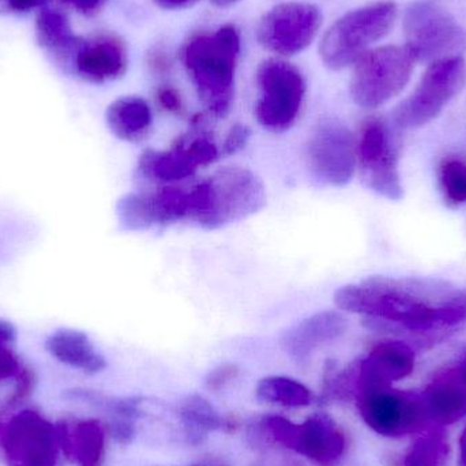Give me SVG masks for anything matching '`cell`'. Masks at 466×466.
Masks as SVG:
<instances>
[{
  "label": "cell",
  "instance_id": "cell-1",
  "mask_svg": "<svg viewBox=\"0 0 466 466\" xmlns=\"http://www.w3.org/2000/svg\"><path fill=\"white\" fill-rule=\"evenodd\" d=\"M334 301L375 331L429 336L466 323L464 290L441 279L371 277L339 288Z\"/></svg>",
  "mask_w": 466,
  "mask_h": 466
},
{
  "label": "cell",
  "instance_id": "cell-2",
  "mask_svg": "<svg viewBox=\"0 0 466 466\" xmlns=\"http://www.w3.org/2000/svg\"><path fill=\"white\" fill-rule=\"evenodd\" d=\"M240 49V33L232 24L194 35L183 46V66L199 100L215 116L224 117L231 111Z\"/></svg>",
  "mask_w": 466,
  "mask_h": 466
},
{
  "label": "cell",
  "instance_id": "cell-3",
  "mask_svg": "<svg viewBox=\"0 0 466 466\" xmlns=\"http://www.w3.org/2000/svg\"><path fill=\"white\" fill-rule=\"evenodd\" d=\"M248 438L262 451L279 446L318 466L339 464L348 449L344 430L325 412L314 413L300 424L284 416H263L248 427Z\"/></svg>",
  "mask_w": 466,
  "mask_h": 466
},
{
  "label": "cell",
  "instance_id": "cell-4",
  "mask_svg": "<svg viewBox=\"0 0 466 466\" xmlns=\"http://www.w3.org/2000/svg\"><path fill=\"white\" fill-rule=\"evenodd\" d=\"M399 8L393 0H380L339 16L323 35L319 56L333 71L355 65L396 24Z\"/></svg>",
  "mask_w": 466,
  "mask_h": 466
},
{
  "label": "cell",
  "instance_id": "cell-5",
  "mask_svg": "<svg viewBox=\"0 0 466 466\" xmlns=\"http://www.w3.org/2000/svg\"><path fill=\"white\" fill-rule=\"evenodd\" d=\"M415 63L405 46L370 49L353 65L350 97L361 108L385 106L410 84Z\"/></svg>",
  "mask_w": 466,
  "mask_h": 466
},
{
  "label": "cell",
  "instance_id": "cell-6",
  "mask_svg": "<svg viewBox=\"0 0 466 466\" xmlns=\"http://www.w3.org/2000/svg\"><path fill=\"white\" fill-rule=\"evenodd\" d=\"M257 86L258 123L271 133L289 130L298 120L306 98L303 73L287 60L266 59L258 67Z\"/></svg>",
  "mask_w": 466,
  "mask_h": 466
},
{
  "label": "cell",
  "instance_id": "cell-7",
  "mask_svg": "<svg viewBox=\"0 0 466 466\" xmlns=\"http://www.w3.org/2000/svg\"><path fill=\"white\" fill-rule=\"evenodd\" d=\"M405 48L415 62L432 63L461 56L466 48L464 27L432 2H415L404 13Z\"/></svg>",
  "mask_w": 466,
  "mask_h": 466
},
{
  "label": "cell",
  "instance_id": "cell-8",
  "mask_svg": "<svg viewBox=\"0 0 466 466\" xmlns=\"http://www.w3.org/2000/svg\"><path fill=\"white\" fill-rule=\"evenodd\" d=\"M465 81L466 62L462 56L429 65L415 90L394 109V125L400 128H420L429 125L461 92Z\"/></svg>",
  "mask_w": 466,
  "mask_h": 466
},
{
  "label": "cell",
  "instance_id": "cell-9",
  "mask_svg": "<svg viewBox=\"0 0 466 466\" xmlns=\"http://www.w3.org/2000/svg\"><path fill=\"white\" fill-rule=\"evenodd\" d=\"M0 451L7 466H60L59 426L35 410H22L3 421Z\"/></svg>",
  "mask_w": 466,
  "mask_h": 466
},
{
  "label": "cell",
  "instance_id": "cell-10",
  "mask_svg": "<svg viewBox=\"0 0 466 466\" xmlns=\"http://www.w3.org/2000/svg\"><path fill=\"white\" fill-rule=\"evenodd\" d=\"M205 182L209 208L201 228H224L257 215L265 208V185L258 175L243 167H226Z\"/></svg>",
  "mask_w": 466,
  "mask_h": 466
},
{
  "label": "cell",
  "instance_id": "cell-11",
  "mask_svg": "<svg viewBox=\"0 0 466 466\" xmlns=\"http://www.w3.org/2000/svg\"><path fill=\"white\" fill-rule=\"evenodd\" d=\"M361 420L377 434L402 438L423 431L429 427L423 394L385 388L366 389L355 397Z\"/></svg>",
  "mask_w": 466,
  "mask_h": 466
},
{
  "label": "cell",
  "instance_id": "cell-12",
  "mask_svg": "<svg viewBox=\"0 0 466 466\" xmlns=\"http://www.w3.org/2000/svg\"><path fill=\"white\" fill-rule=\"evenodd\" d=\"M322 21V10L314 3H279L259 19L255 35L266 51L295 56L314 43Z\"/></svg>",
  "mask_w": 466,
  "mask_h": 466
},
{
  "label": "cell",
  "instance_id": "cell-13",
  "mask_svg": "<svg viewBox=\"0 0 466 466\" xmlns=\"http://www.w3.org/2000/svg\"><path fill=\"white\" fill-rule=\"evenodd\" d=\"M309 175L322 186L341 187L355 177L358 168L356 139L339 120H322L307 144Z\"/></svg>",
  "mask_w": 466,
  "mask_h": 466
},
{
  "label": "cell",
  "instance_id": "cell-14",
  "mask_svg": "<svg viewBox=\"0 0 466 466\" xmlns=\"http://www.w3.org/2000/svg\"><path fill=\"white\" fill-rule=\"evenodd\" d=\"M356 156L369 188L390 201L402 198L399 155L386 123L380 119L366 122L356 141Z\"/></svg>",
  "mask_w": 466,
  "mask_h": 466
},
{
  "label": "cell",
  "instance_id": "cell-15",
  "mask_svg": "<svg viewBox=\"0 0 466 466\" xmlns=\"http://www.w3.org/2000/svg\"><path fill=\"white\" fill-rule=\"evenodd\" d=\"M356 394L366 389L385 388L410 377L415 370V350L404 341H382L369 355L350 366Z\"/></svg>",
  "mask_w": 466,
  "mask_h": 466
},
{
  "label": "cell",
  "instance_id": "cell-16",
  "mask_svg": "<svg viewBox=\"0 0 466 466\" xmlns=\"http://www.w3.org/2000/svg\"><path fill=\"white\" fill-rule=\"evenodd\" d=\"M348 320L339 311H320L301 319L282 333L279 347L298 364H304L318 350L344 336Z\"/></svg>",
  "mask_w": 466,
  "mask_h": 466
},
{
  "label": "cell",
  "instance_id": "cell-17",
  "mask_svg": "<svg viewBox=\"0 0 466 466\" xmlns=\"http://www.w3.org/2000/svg\"><path fill=\"white\" fill-rule=\"evenodd\" d=\"M74 73L90 84H106L119 79L127 68V51L116 35H101L82 41L74 56Z\"/></svg>",
  "mask_w": 466,
  "mask_h": 466
},
{
  "label": "cell",
  "instance_id": "cell-18",
  "mask_svg": "<svg viewBox=\"0 0 466 466\" xmlns=\"http://www.w3.org/2000/svg\"><path fill=\"white\" fill-rule=\"evenodd\" d=\"M430 420L438 426L456 423L466 415V380L457 364L438 372L423 393Z\"/></svg>",
  "mask_w": 466,
  "mask_h": 466
},
{
  "label": "cell",
  "instance_id": "cell-19",
  "mask_svg": "<svg viewBox=\"0 0 466 466\" xmlns=\"http://www.w3.org/2000/svg\"><path fill=\"white\" fill-rule=\"evenodd\" d=\"M63 453L76 466H104L108 430L97 419L57 423Z\"/></svg>",
  "mask_w": 466,
  "mask_h": 466
},
{
  "label": "cell",
  "instance_id": "cell-20",
  "mask_svg": "<svg viewBox=\"0 0 466 466\" xmlns=\"http://www.w3.org/2000/svg\"><path fill=\"white\" fill-rule=\"evenodd\" d=\"M46 350L57 361L85 374H100L106 369V360L89 336L76 329L62 328L46 337Z\"/></svg>",
  "mask_w": 466,
  "mask_h": 466
},
{
  "label": "cell",
  "instance_id": "cell-21",
  "mask_svg": "<svg viewBox=\"0 0 466 466\" xmlns=\"http://www.w3.org/2000/svg\"><path fill=\"white\" fill-rule=\"evenodd\" d=\"M177 416L182 424L183 437L190 445H199L212 432H231L238 423L231 416H223L215 405L199 394H191L179 402Z\"/></svg>",
  "mask_w": 466,
  "mask_h": 466
},
{
  "label": "cell",
  "instance_id": "cell-22",
  "mask_svg": "<svg viewBox=\"0 0 466 466\" xmlns=\"http://www.w3.org/2000/svg\"><path fill=\"white\" fill-rule=\"evenodd\" d=\"M106 120L109 130L116 138L126 142H138L152 128L153 112L144 98L125 96L109 104Z\"/></svg>",
  "mask_w": 466,
  "mask_h": 466
},
{
  "label": "cell",
  "instance_id": "cell-23",
  "mask_svg": "<svg viewBox=\"0 0 466 466\" xmlns=\"http://www.w3.org/2000/svg\"><path fill=\"white\" fill-rule=\"evenodd\" d=\"M35 32L40 46L54 55L57 62L71 67L84 38L73 32L67 16L59 10L43 8L35 22Z\"/></svg>",
  "mask_w": 466,
  "mask_h": 466
},
{
  "label": "cell",
  "instance_id": "cell-24",
  "mask_svg": "<svg viewBox=\"0 0 466 466\" xmlns=\"http://www.w3.org/2000/svg\"><path fill=\"white\" fill-rule=\"evenodd\" d=\"M138 168L147 179L164 183L187 179L198 169L180 144L169 152L147 150L139 158Z\"/></svg>",
  "mask_w": 466,
  "mask_h": 466
},
{
  "label": "cell",
  "instance_id": "cell-25",
  "mask_svg": "<svg viewBox=\"0 0 466 466\" xmlns=\"http://www.w3.org/2000/svg\"><path fill=\"white\" fill-rule=\"evenodd\" d=\"M255 396L265 404L289 410H301L314 401L312 391L304 383L282 375H271L260 380L255 388Z\"/></svg>",
  "mask_w": 466,
  "mask_h": 466
},
{
  "label": "cell",
  "instance_id": "cell-26",
  "mask_svg": "<svg viewBox=\"0 0 466 466\" xmlns=\"http://www.w3.org/2000/svg\"><path fill=\"white\" fill-rule=\"evenodd\" d=\"M449 445L445 431L441 427L430 430L410 446L405 454L404 466H446Z\"/></svg>",
  "mask_w": 466,
  "mask_h": 466
},
{
  "label": "cell",
  "instance_id": "cell-27",
  "mask_svg": "<svg viewBox=\"0 0 466 466\" xmlns=\"http://www.w3.org/2000/svg\"><path fill=\"white\" fill-rule=\"evenodd\" d=\"M441 186L449 202L461 205L466 202V164L456 158L443 161L441 167Z\"/></svg>",
  "mask_w": 466,
  "mask_h": 466
},
{
  "label": "cell",
  "instance_id": "cell-28",
  "mask_svg": "<svg viewBox=\"0 0 466 466\" xmlns=\"http://www.w3.org/2000/svg\"><path fill=\"white\" fill-rule=\"evenodd\" d=\"M35 385V374H33L29 367L25 366L22 371L19 372L18 377L14 380L13 393L8 396L7 401H5V408H14L16 405H21L33 393Z\"/></svg>",
  "mask_w": 466,
  "mask_h": 466
},
{
  "label": "cell",
  "instance_id": "cell-29",
  "mask_svg": "<svg viewBox=\"0 0 466 466\" xmlns=\"http://www.w3.org/2000/svg\"><path fill=\"white\" fill-rule=\"evenodd\" d=\"M238 372H240V370H238L236 364H221V366L216 367L208 375L207 380H205L207 388L212 391L223 390L226 386H228L229 383L238 377Z\"/></svg>",
  "mask_w": 466,
  "mask_h": 466
},
{
  "label": "cell",
  "instance_id": "cell-30",
  "mask_svg": "<svg viewBox=\"0 0 466 466\" xmlns=\"http://www.w3.org/2000/svg\"><path fill=\"white\" fill-rule=\"evenodd\" d=\"M24 367L21 359L11 350L10 345H0V383L15 380Z\"/></svg>",
  "mask_w": 466,
  "mask_h": 466
},
{
  "label": "cell",
  "instance_id": "cell-31",
  "mask_svg": "<svg viewBox=\"0 0 466 466\" xmlns=\"http://www.w3.org/2000/svg\"><path fill=\"white\" fill-rule=\"evenodd\" d=\"M249 136H251V131H249V128L247 127V126H233L231 130H229L228 136H227L226 141H224V155H235L238 150L243 149V147H246L247 142H248Z\"/></svg>",
  "mask_w": 466,
  "mask_h": 466
},
{
  "label": "cell",
  "instance_id": "cell-32",
  "mask_svg": "<svg viewBox=\"0 0 466 466\" xmlns=\"http://www.w3.org/2000/svg\"><path fill=\"white\" fill-rule=\"evenodd\" d=\"M157 100L158 104H160L166 111L174 112V114L182 111V97H180L179 93H177V90L174 89V87L164 86L158 89Z\"/></svg>",
  "mask_w": 466,
  "mask_h": 466
},
{
  "label": "cell",
  "instance_id": "cell-33",
  "mask_svg": "<svg viewBox=\"0 0 466 466\" xmlns=\"http://www.w3.org/2000/svg\"><path fill=\"white\" fill-rule=\"evenodd\" d=\"M41 5V0H0V14L27 13Z\"/></svg>",
  "mask_w": 466,
  "mask_h": 466
},
{
  "label": "cell",
  "instance_id": "cell-34",
  "mask_svg": "<svg viewBox=\"0 0 466 466\" xmlns=\"http://www.w3.org/2000/svg\"><path fill=\"white\" fill-rule=\"evenodd\" d=\"M254 466H309L293 457L282 456V454H268L258 460Z\"/></svg>",
  "mask_w": 466,
  "mask_h": 466
},
{
  "label": "cell",
  "instance_id": "cell-35",
  "mask_svg": "<svg viewBox=\"0 0 466 466\" xmlns=\"http://www.w3.org/2000/svg\"><path fill=\"white\" fill-rule=\"evenodd\" d=\"M44 2H46V0H41V3ZM59 2L73 5L76 10L89 15V14H95L96 11L100 10L101 5H104L106 0H59Z\"/></svg>",
  "mask_w": 466,
  "mask_h": 466
},
{
  "label": "cell",
  "instance_id": "cell-36",
  "mask_svg": "<svg viewBox=\"0 0 466 466\" xmlns=\"http://www.w3.org/2000/svg\"><path fill=\"white\" fill-rule=\"evenodd\" d=\"M153 2L163 10L177 11L193 7L199 0H153Z\"/></svg>",
  "mask_w": 466,
  "mask_h": 466
},
{
  "label": "cell",
  "instance_id": "cell-37",
  "mask_svg": "<svg viewBox=\"0 0 466 466\" xmlns=\"http://www.w3.org/2000/svg\"><path fill=\"white\" fill-rule=\"evenodd\" d=\"M460 451H461V465L466 466V427L460 441Z\"/></svg>",
  "mask_w": 466,
  "mask_h": 466
},
{
  "label": "cell",
  "instance_id": "cell-38",
  "mask_svg": "<svg viewBox=\"0 0 466 466\" xmlns=\"http://www.w3.org/2000/svg\"><path fill=\"white\" fill-rule=\"evenodd\" d=\"M238 2H241V0H212L213 5L220 8L231 7V5Z\"/></svg>",
  "mask_w": 466,
  "mask_h": 466
},
{
  "label": "cell",
  "instance_id": "cell-39",
  "mask_svg": "<svg viewBox=\"0 0 466 466\" xmlns=\"http://www.w3.org/2000/svg\"><path fill=\"white\" fill-rule=\"evenodd\" d=\"M2 415H3V410H2V408H0V429H2V424H3Z\"/></svg>",
  "mask_w": 466,
  "mask_h": 466
},
{
  "label": "cell",
  "instance_id": "cell-40",
  "mask_svg": "<svg viewBox=\"0 0 466 466\" xmlns=\"http://www.w3.org/2000/svg\"><path fill=\"white\" fill-rule=\"evenodd\" d=\"M193 466H216V464H209V465H193Z\"/></svg>",
  "mask_w": 466,
  "mask_h": 466
},
{
  "label": "cell",
  "instance_id": "cell-41",
  "mask_svg": "<svg viewBox=\"0 0 466 466\" xmlns=\"http://www.w3.org/2000/svg\"><path fill=\"white\" fill-rule=\"evenodd\" d=\"M216 466H226L224 464H216Z\"/></svg>",
  "mask_w": 466,
  "mask_h": 466
},
{
  "label": "cell",
  "instance_id": "cell-42",
  "mask_svg": "<svg viewBox=\"0 0 466 466\" xmlns=\"http://www.w3.org/2000/svg\"><path fill=\"white\" fill-rule=\"evenodd\" d=\"M464 292H465V295H466V289L464 290Z\"/></svg>",
  "mask_w": 466,
  "mask_h": 466
}]
</instances>
